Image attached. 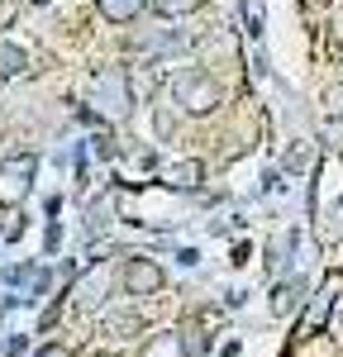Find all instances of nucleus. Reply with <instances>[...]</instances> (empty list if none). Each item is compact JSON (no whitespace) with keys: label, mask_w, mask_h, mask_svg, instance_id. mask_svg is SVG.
I'll list each match as a JSON object with an SVG mask.
<instances>
[{"label":"nucleus","mask_w":343,"mask_h":357,"mask_svg":"<svg viewBox=\"0 0 343 357\" xmlns=\"http://www.w3.org/2000/svg\"><path fill=\"white\" fill-rule=\"evenodd\" d=\"M172 96H176V105L186 114H210L220 105V86L210 82L205 72H196V67H186V72L172 77Z\"/></svg>","instance_id":"obj_1"},{"label":"nucleus","mask_w":343,"mask_h":357,"mask_svg":"<svg viewBox=\"0 0 343 357\" xmlns=\"http://www.w3.org/2000/svg\"><path fill=\"white\" fill-rule=\"evenodd\" d=\"M29 181H33V158H29V153L5 158V162H0V205L15 210V205L29 195Z\"/></svg>","instance_id":"obj_2"},{"label":"nucleus","mask_w":343,"mask_h":357,"mask_svg":"<svg viewBox=\"0 0 343 357\" xmlns=\"http://www.w3.org/2000/svg\"><path fill=\"white\" fill-rule=\"evenodd\" d=\"M96 105H100V114H110V119H124L129 114V82H124V72L119 67H110V72H100L96 77Z\"/></svg>","instance_id":"obj_3"},{"label":"nucleus","mask_w":343,"mask_h":357,"mask_svg":"<svg viewBox=\"0 0 343 357\" xmlns=\"http://www.w3.org/2000/svg\"><path fill=\"white\" fill-rule=\"evenodd\" d=\"M124 291L129 296H158L162 291V267L153 257H129L124 262Z\"/></svg>","instance_id":"obj_4"},{"label":"nucleus","mask_w":343,"mask_h":357,"mask_svg":"<svg viewBox=\"0 0 343 357\" xmlns=\"http://www.w3.org/2000/svg\"><path fill=\"white\" fill-rule=\"evenodd\" d=\"M143 5H148V0H96V10H100L110 24H129V20L139 15Z\"/></svg>","instance_id":"obj_5"},{"label":"nucleus","mask_w":343,"mask_h":357,"mask_svg":"<svg viewBox=\"0 0 343 357\" xmlns=\"http://www.w3.org/2000/svg\"><path fill=\"white\" fill-rule=\"evenodd\" d=\"M24 67H29V53H24V48H15V43H0V82H15Z\"/></svg>","instance_id":"obj_6"},{"label":"nucleus","mask_w":343,"mask_h":357,"mask_svg":"<svg viewBox=\"0 0 343 357\" xmlns=\"http://www.w3.org/2000/svg\"><path fill=\"white\" fill-rule=\"evenodd\" d=\"M176 338H181V353H186V357H205V348H210V333L200 329L196 319H191V324H181Z\"/></svg>","instance_id":"obj_7"},{"label":"nucleus","mask_w":343,"mask_h":357,"mask_svg":"<svg viewBox=\"0 0 343 357\" xmlns=\"http://www.w3.org/2000/svg\"><path fill=\"white\" fill-rule=\"evenodd\" d=\"M200 176H205V167H200V162H176V167H167V186H200Z\"/></svg>","instance_id":"obj_8"},{"label":"nucleus","mask_w":343,"mask_h":357,"mask_svg":"<svg viewBox=\"0 0 343 357\" xmlns=\"http://www.w3.org/2000/svg\"><path fill=\"white\" fill-rule=\"evenodd\" d=\"M143 357H186V353H181V338H176V333H158Z\"/></svg>","instance_id":"obj_9"},{"label":"nucleus","mask_w":343,"mask_h":357,"mask_svg":"<svg viewBox=\"0 0 343 357\" xmlns=\"http://www.w3.org/2000/svg\"><path fill=\"white\" fill-rule=\"evenodd\" d=\"M110 286V276L105 272H91L86 276V286H82V305H100V291Z\"/></svg>","instance_id":"obj_10"},{"label":"nucleus","mask_w":343,"mask_h":357,"mask_svg":"<svg viewBox=\"0 0 343 357\" xmlns=\"http://www.w3.org/2000/svg\"><path fill=\"white\" fill-rule=\"evenodd\" d=\"M296 301H300V281H286V286H277V301H272V310H277V314H286Z\"/></svg>","instance_id":"obj_11"},{"label":"nucleus","mask_w":343,"mask_h":357,"mask_svg":"<svg viewBox=\"0 0 343 357\" xmlns=\"http://www.w3.org/2000/svg\"><path fill=\"white\" fill-rule=\"evenodd\" d=\"M158 5V15H167V20H181V15H191L200 0H153Z\"/></svg>","instance_id":"obj_12"},{"label":"nucleus","mask_w":343,"mask_h":357,"mask_svg":"<svg viewBox=\"0 0 343 357\" xmlns=\"http://www.w3.org/2000/svg\"><path fill=\"white\" fill-rule=\"evenodd\" d=\"M105 324H110L114 338H134V333H139V319H134V314H110Z\"/></svg>","instance_id":"obj_13"},{"label":"nucleus","mask_w":343,"mask_h":357,"mask_svg":"<svg viewBox=\"0 0 343 357\" xmlns=\"http://www.w3.org/2000/svg\"><path fill=\"white\" fill-rule=\"evenodd\" d=\"M38 357H67V348L62 343H48V348H38Z\"/></svg>","instance_id":"obj_14"},{"label":"nucleus","mask_w":343,"mask_h":357,"mask_svg":"<svg viewBox=\"0 0 343 357\" xmlns=\"http://www.w3.org/2000/svg\"><path fill=\"white\" fill-rule=\"evenodd\" d=\"M100 357H105V353H100Z\"/></svg>","instance_id":"obj_15"}]
</instances>
